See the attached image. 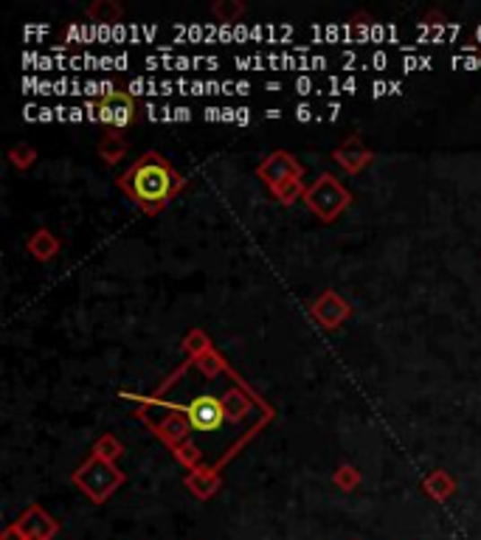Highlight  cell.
<instances>
[{
    "label": "cell",
    "mask_w": 481,
    "mask_h": 540,
    "mask_svg": "<svg viewBox=\"0 0 481 540\" xmlns=\"http://www.w3.org/2000/svg\"><path fill=\"white\" fill-rule=\"evenodd\" d=\"M127 180V189L141 200V203H150V205H161L172 192V172L158 155H146L138 166H133L130 175L124 178Z\"/></svg>",
    "instance_id": "obj_1"
},
{
    "label": "cell",
    "mask_w": 481,
    "mask_h": 540,
    "mask_svg": "<svg viewBox=\"0 0 481 540\" xmlns=\"http://www.w3.org/2000/svg\"><path fill=\"white\" fill-rule=\"evenodd\" d=\"M186 420L195 431H217L225 420V408L212 394H200L186 405Z\"/></svg>",
    "instance_id": "obj_2"
},
{
    "label": "cell",
    "mask_w": 481,
    "mask_h": 540,
    "mask_svg": "<svg viewBox=\"0 0 481 540\" xmlns=\"http://www.w3.org/2000/svg\"><path fill=\"white\" fill-rule=\"evenodd\" d=\"M14 529L20 532V540H51V535L57 532V524L43 510H29L23 515V521Z\"/></svg>",
    "instance_id": "obj_3"
},
{
    "label": "cell",
    "mask_w": 481,
    "mask_h": 540,
    "mask_svg": "<svg viewBox=\"0 0 481 540\" xmlns=\"http://www.w3.org/2000/svg\"><path fill=\"white\" fill-rule=\"evenodd\" d=\"M99 118L121 127V124H127L133 118V101L121 93H110L108 99L99 101Z\"/></svg>",
    "instance_id": "obj_4"
}]
</instances>
